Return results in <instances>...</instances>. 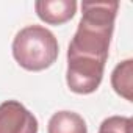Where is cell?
<instances>
[{
    "instance_id": "obj_7",
    "label": "cell",
    "mask_w": 133,
    "mask_h": 133,
    "mask_svg": "<svg viewBox=\"0 0 133 133\" xmlns=\"http://www.w3.org/2000/svg\"><path fill=\"white\" fill-rule=\"evenodd\" d=\"M130 130H131V119L125 116L107 117L99 127V133H131Z\"/></svg>"
},
{
    "instance_id": "obj_2",
    "label": "cell",
    "mask_w": 133,
    "mask_h": 133,
    "mask_svg": "<svg viewBox=\"0 0 133 133\" xmlns=\"http://www.w3.org/2000/svg\"><path fill=\"white\" fill-rule=\"evenodd\" d=\"M58 41L55 35L42 25L22 28L13 41V56L27 71H44L58 58Z\"/></svg>"
},
{
    "instance_id": "obj_6",
    "label": "cell",
    "mask_w": 133,
    "mask_h": 133,
    "mask_svg": "<svg viewBox=\"0 0 133 133\" xmlns=\"http://www.w3.org/2000/svg\"><path fill=\"white\" fill-rule=\"evenodd\" d=\"M131 74H133V61L131 59H125V61L119 63L111 74V85H113L114 91L127 100H133V96H131V89H133L131 77L133 75Z\"/></svg>"
},
{
    "instance_id": "obj_1",
    "label": "cell",
    "mask_w": 133,
    "mask_h": 133,
    "mask_svg": "<svg viewBox=\"0 0 133 133\" xmlns=\"http://www.w3.org/2000/svg\"><path fill=\"white\" fill-rule=\"evenodd\" d=\"M117 8V2L82 3L83 13L68 49V63L105 68Z\"/></svg>"
},
{
    "instance_id": "obj_3",
    "label": "cell",
    "mask_w": 133,
    "mask_h": 133,
    "mask_svg": "<svg viewBox=\"0 0 133 133\" xmlns=\"http://www.w3.org/2000/svg\"><path fill=\"white\" fill-rule=\"evenodd\" d=\"M38 119L17 100L0 105V133H38Z\"/></svg>"
},
{
    "instance_id": "obj_4",
    "label": "cell",
    "mask_w": 133,
    "mask_h": 133,
    "mask_svg": "<svg viewBox=\"0 0 133 133\" xmlns=\"http://www.w3.org/2000/svg\"><path fill=\"white\" fill-rule=\"evenodd\" d=\"M36 14L50 25H61L74 17L77 11L75 0H38L35 3Z\"/></svg>"
},
{
    "instance_id": "obj_5",
    "label": "cell",
    "mask_w": 133,
    "mask_h": 133,
    "mask_svg": "<svg viewBox=\"0 0 133 133\" xmlns=\"http://www.w3.org/2000/svg\"><path fill=\"white\" fill-rule=\"evenodd\" d=\"M47 133H88L85 119L74 111L55 113L47 125Z\"/></svg>"
}]
</instances>
